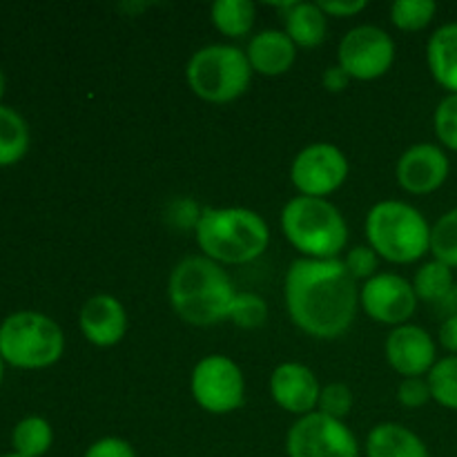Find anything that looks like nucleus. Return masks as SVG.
Here are the masks:
<instances>
[{"instance_id": "f257e3e1", "label": "nucleus", "mask_w": 457, "mask_h": 457, "mask_svg": "<svg viewBox=\"0 0 457 457\" xmlns=\"http://www.w3.org/2000/svg\"><path fill=\"white\" fill-rule=\"evenodd\" d=\"M284 302L290 321L315 339H337L360 311V286L342 257L295 259L284 279Z\"/></svg>"}, {"instance_id": "f03ea898", "label": "nucleus", "mask_w": 457, "mask_h": 457, "mask_svg": "<svg viewBox=\"0 0 457 457\" xmlns=\"http://www.w3.org/2000/svg\"><path fill=\"white\" fill-rule=\"evenodd\" d=\"M239 290L228 270L204 254H190L172 268L168 302L174 315L196 328H210L230 320Z\"/></svg>"}, {"instance_id": "7ed1b4c3", "label": "nucleus", "mask_w": 457, "mask_h": 457, "mask_svg": "<svg viewBox=\"0 0 457 457\" xmlns=\"http://www.w3.org/2000/svg\"><path fill=\"white\" fill-rule=\"evenodd\" d=\"M196 244L201 254L219 266H244L263 257L270 245L266 219L250 208H204L196 223Z\"/></svg>"}, {"instance_id": "20e7f679", "label": "nucleus", "mask_w": 457, "mask_h": 457, "mask_svg": "<svg viewBox=\"0 0 457 457\" xmlns=\"http://www.w3.org/2000/svg\"><path fill=\"white\" fill-rule=\"evenodd\" d=\"M281 232L303 259H339L348 245V223L328 199L293 196L281 210Z\"/></svg>"}, {"instance_id": "39448f33", "label": "nucleus", "mask_w": 457, "mask_h": 457, "mask_svg": "<svg viewBox=\"0 0 457 457\" xmlns=\"http://www.w3.org/2000/svg\"><path fill=\"white\" fill-rule=\"evenodd\" d=\"M364 232L370 248L388 263L409 266L431 253V223L406 201L375 204L366 214Z\"/></svg>"}, {"instance_id": "423d86ee", "label": "nucleus", "mask_w": 457, "mask_h": 457, "mask_svg": "<svg viewBox=\"0 0 457 457\" xmlns=\"http://www.w3.org/2000/svg\"><path fill=\"white\" fill-rule=\"evenodd\" d=\"M245 49L230 43H214L196 49L186 65L187 87L196 98L214 105H226L248 92L253 83Z\"/></svg>"}, {"instance_id": "0eeeda50", "label": "nucleus", "mask_w": 457, "mask_h": 457, "mask_svg": "<svg viewBox=\"0 0 457 457\" xmlns=\"http://www.w3.org/2000/svg\"><path fill=\"white\" fill-rule=\"evenodd\" d=\"M62 353V328L43 312H13L0 324V357L13 369H49L61 360Z\"/></svg>"}, {"instance_id": "6e6552de", "label": "nucleus", "mask_w": 457, "mask_h": 457, "mask_svg": "<svg viewBox=\"0 0 457 457\" xmlns=\"http://www.w3.org/2000/svg\"><path fill=\"white\" fill-rule=\"evenodd\" d=\"M190 393L210 415H230L245 404V375L228 355H205L190 375Z\"/></svg>"}, {"instance_id": "1a4fd4ad", "label": "nucleus", "mask_w": 457, "mask_h": 457, "mask_svg": "<svg viewBox=\"0 0 457 457\" xmlns=\"http://www.w3.org/2000/svg\"><path fill=\"white\" fill-rule=\"evenodd\" d=\"M288 457H360V442L342 420L308 413L295 420L286 436Z\"/></svg>"}, {"instance_id": "9d476101", "label": "nucleus", "mask_w": 457, "mask_h": 457, "mask_svg": "<svg viewBox=\"0 0 457 457\" xmlns=\"http://www.w3.org/2000/svg\"><path fill=\"white\" fill-rule=\"evenodd\" d=\"M395 62V40L378 25H357L346 31L337 47V65L353 80H378Z\"/></svg>"}, {"instance_id": "9b49d317", "label": "nucleus", "mask_w": 457, "mask_h": 457, "mask_svg": "<svg viewBox=\"0 0 457 457\" xmlns=\"http://www.w3.org/2000/svg\"><path fill=\"white\" fill-rule=\"evenodd\" d=\"M351 174L346 154L333 143H311L290 163V181L302 196L326 199L346 183Z\"/></svg>"}, {"instance_id": "f8f14e48", "label": "nucleus", "mask_w": 457, "mask_h": 457, "mask_svg": "<svg viewBox=\"0 0 457 457\" xmlns=\"http://www.w3.org/2000/svg\"><path fill=\"white\" fill-rule=\"evenodd\" d=\"M418 303L413 281L397 272H378L373 279L360 286V308L382 326L397 328L409 324L418 311Z\"/></svg>"}, {"instance_id": "ddd939ff", "label": "nucleus", "mask_w": 457, "mask_h": 457, "mask_svg": "<svg viewBox=\"0 0 457 457\" xmlns=\"http://www.w3.org/2000/svg\"><path fill=\"white\" fill-rule=\"evenodd\" d=\"M451 174L446 150L437 143H415L402 152L395 165V179L404 192L427 196L440 190Z\"/></svg>"}, {"instance_id": "4468645a", "label": "nucleus", "mask_w": 457, "mask_h": 457, "mask_svg": "<svg viewBox=\"0 0 457 457\" xmlns=\"http://www.w3.org/2000/svg\"><path fill=\"white\" fill-rule=\"evenodd\" d=\"M384 355H386L388 366L406 378H427L436 366L437 346L436 339L431 337L427 328L418 324H404L391 328L386 344H384Z\"/></svg>"}, {"instance_id": "2eb2a0df", "label": "nucleus", "mask_w": 457, "mask_h": 457, "mask_svg": "<svg viewBox=\"0 0 457 457\" xmlns=\"http://www.w3.org/2000/svg\"><path fill=\"white\" fill-rule=\"evenodd\" d=\"M270 395L281 411L303 418L320 406L321 386L312 369L299 361H284L270 375Z\"/></svg>"}, {"instance_id": "dca6fc26", "label": "nucleus", "mask_w": 457, "mask_h": 457, "mask_svg": "<svg viewBox=\"0 0 457 457\" xmlns=\"http://www.w3.org/2000/svg\"><path fill=\"white\" fill-rule=\"evenodd\" d=\"M128 324V311L114 295H94L79 312L80 333L96 348H112L123 342Z\"/></svg>"}, {"instance_id": "f3484780", "label": "nucleus", "mask_w": 457, "mask_h": 457, "mask_svg": "<svg viewBox=\"0 0 457 457\" xmlns=\"http://www.w3.org/2000/svg\"><path fill=\"white\" fill-rule=\"evenodd\" d=\"M250 67L254 74L277 79L290 71L297 61V45L288 38L284 29H263L250 38L245 47Z\"/></svg>"}, {"instance_id": "a211bd4d", "label": "nucleus", "mask_w": 457, "mask_h": 457, "mask_svg": "<svg viewBox=\"0 0 457 457\" xmlns=\"http://www.w3.org/2000/svg\"><path fill=\"white\" fill-rule=\"evenodd\" d=\"M281 12L284 31L297 45V49L320 47L328 34V16L317 3H284L275 4Z\"/></svg>"}, {"instance_id": "6ab92c4d", "label": "nucleus", "mask_w": 457, "mask_h": 457, "mask_svg": "<svg viewBox=\"0 0 457 457\" xmlns=\"http://www.w3.org/2000/svg\"><path fill=\"white\" fill-rule=\"evenodd\" d=\"M364 453L366 457H431L427 442L397 422H382L370 428Z\"/></svg>"}, {"instance_id": "aec40b11", "label": "nucleus", "mask_w": 457, "mask_h": 457, "mask_svg": "<svg viewBox=\"0 0 457 457\" xmlns=\"http://www.w3.org/2000/svg\"><path fill=\"white\" fill-rule=\"evenodd\" d=\"M427 65L446 94H457V22H446L433 31L427 43Z\"/></svg>"}, {"instance_id": "412c9836", "label": "nucleus", "mask_w": 457, "mask_h": 457, "mask_svg": "<svg viewBox=\"0 0 457 457\" xmlns=\"http://www.w3.org/2000/svg\"><path fill=\"white\" fill-rule=\"evenodd\" d=\"M210 21L226 38H245L257 21V4L253 0H217L210 7Z\"/></svg>"}, {"instance_id": "4be33fe9", "label": "nucleus", "mask_w": 457, "mask_h": 457, "mask_svg": "<svg viewBox=\"0 0 457 457\" xmlns=\"http://www.w3.org/2000/svg\"><path fill=\"white\" fill-rule=\"evenodd\" d=\"M413 288L420 302L445 306L455 295L453 270L437 259L422 263L413 277Z\"/></svg>"}, {"instance_id": "5701e85b", "label": "nucleus", "mask_w": 457, "mask_h": 457, "mask_svg": "<svg viewBox=\"0 0 457 457\" xmlns=\"http://www.w3.org/2000/svg\"><path fill=\"white\" fill-rule=\"evenodd\" d=\"M29 150V125L7 105H0V168L16 165Z\"/></svg>"}, {"instance_id": "b1692460", "label": "nucleus", "mask_w": 457, "mask_h": 457, "mask_svg": "<svg viewBox=\"0 0 457 457\" xmlns=\"http://www.w3.org/2000/svg\"><path fill=\"white\" fill-rule=\"evenodd\" d=\"M13 453L22 457H43L54 445L52 424L38 415L21 420L12 433Z\"/></svg>"}, {"instance_id": "393cba45", "label": "nucleus", "mask_w": 457, "mask_h": 457, "mask_svg": "<svg viewBox=\"0 0 457 457\" xmlns=\"http://www.w3.org/2000/svg\"><path fill=\"white\" fill-rule=\"evenodd\" d=\"M433 402L449 411H457V355L440 357L427 375Z\"/></svg>"}, {"instance_id": "a878e982", "label": "nucleus", "mask_w": 457, "mask_h": 457, "mask_svg": "<svg viewBox=\"0 0 457 457\" xmlns=\"http://www.w3.org/2000/svg\"><path fill=\"white\" fill-rule=\"evenodd\" d=\"M431 254L451 270L457 268V205L431 226Z\"/></svg>"}, {"instance_id": "bb28decb", "label": "nucleus", "mask_w": 457, "mask_h": 457, "mask_svg": "<svg viewBox=\"0 0 457 457\" xmlns=\"http://www.w3.org/2000/svg\"><path fill=\"white\" fill-rule=\"evenodd\" d=\"M437 4L433 0H395L391 4V22L400 31H422L433 22Z\"/></svg>"}, {"instance_id": "cd10ccee", "label": "nucleus", "mask_w": 457, "mask_h": 457, "mask_svg": "<svg viewBox=\"0 0 457 457\" xmlns=\"http://www.w3.org/2000/svg\"><path fill=\"white\" fill-rule=\"evenodd\" d=\"M230 321L237 328L257 330L268 321V303L257 293H237L230 311Z\"/></svg>"}, {"instance_id": "c85d7f7f", "label": "nucleus", "mask_w": 457, "mask_h": 457, "mask_svg": "<svg viewBox=\"0 0 457 457\" xmlns=\"http://www.w3.org/2000/svg\"><path fill=\"white\" fill-rule=\"evenodd\" d=\"M433 129L445 150L457 152V94H446L433 114Z\"/></svg>"}, {"instance_id": "c756f323", "label": "nucleus", "mask_w": 457, "mask_h": 457, "mask_svg": "<svg viewBox=\"0 0 457 457\" xmlns=\"http://www.w3.org/2000/svg\"><path fill=\"white\" fill-rule=\"evenodd\" d=\"M353 406H355V395H353V388L344 382H333L321 386L320 395V406L317 411L328 418L335 420H346L351 415Z\"/></svg>"}, {"instance_id": "7c9ffc66", "label": "nucleus", "mask_w": 457, "mask_h": 457, "mask_svg": "<svg viewBox=\"0 0 457 457\" xmlns=\"http://www.w3.org/2000/svg\"><path fill=\"white\" fill-rule=\"evenodd\" d=\"M344 266L351 272V277L355 281H369L378 275L379 268V257L369 244L366 245H353L348 248V253L342 257Z\"/></svg>"}, {"instance_id": "2f4dec72", "label": "nucleus", "mask_w": 457, "mask_h": 457, "mask_svg": "<svg viewBox=\"0 0 457 457\" xmlns=\"http://www.w3.org/2000/svg\"><path fill=\"white\" fill-rule=\"evenodd\" d=\"M431 388H428L427 378H406L402 379L400 386H397V402H400L404 409H422L431 402Z\"/></svg>"}, {"instance_id": "473e14b6", "label": "nucleus", "mask_w": 457, "mask_h": 457, "mask_svg": "<svg viewBox=\"0 0 457 457\" xmlns=\"http://www.w3.org/2000/svg\"><path fill=\"white\" fill-rule=\"evenodd\" d=\"M83 457H137V451L128 440L116 436L101 437V440L92 442L85 451Z\"/></svg>"}, {"instance_id": "72a5a7b5", "label": "nucleus", "mask_w": 457, "mask_h": 457, "mask_svg": "<svg viewBox=\"0 0 457 457\" xmlns=\"http://www.w3.org/2000/svg\"><path fill=\"white\" fill-rule=\"evenodd\" d=\"M174 214V226L181 228V230H187V228H195L196 230V223H199L201 214H204V210L199 208V205L195 204V201L190 199H179L177 204L172 205V212Z\"/></svg>"}, {"instance_id": "f704fd0d", "label": "nucleus", "mask_w": 457, "mask_h": 457, "mask_svg": "<svg viewBox=\"0 0 457 457\" xmlns=\"http://www.w3.org/2000/svg\"><path fill=\"white\" fill-rule=\"evenodd\" d=\"M317 4L328 18H353L369 7L366 0H326V3Z\"/></svg>"}, {"instance_id": "c9c22d12", "label": "nucleus", "mask_w": 457, "mask_h": 457, "mask_svg": "<svg viewBox=\"0 0 457 457\" xmlns=\"http://www.w3.org/2000/svg\"><path fill=\"white\" fill-rule=\"evenodd\" d=\"M351 80H353L351 76H348L346 71H344L342 67L337 65V62H335V65H330V67H326L324 76H321V85H324L326 92H330V94L344 92V89L351 85Z\"/></svg>"}, {"instance_id": "e433bc0d", "label": "nucleus", "mask_w": 457, "mask_h": 457, "mask_svg": "<svg viewBox=\"0 0 457 457\" xmlns=\"http://www.w3.org/2000/svg\"><path fill=\"white\" fill-rule=\"evenodd\" d=\"M437 339H440V346L445 348L449 355H457V312L442 321Z\"/></svg>"}, {"instance_id": "4c0bfd02", "label": "nucleus", "mask_w": 457, "mask_h": 457, "mask_svg": "<svg viewBox=\"0 0 457 457\" xmlns=\"http://www.w3.org/2000/svg\"><path fill=\"white\" fill-rule=\"evenodd\" d=\"M4 87H7V80H4L3 70H0V101H3V96H4Z\"/></svg>"}, {"instance_id": "58836bf2", "label": "nucleus", "mask_w": 457, "mask_h": 457, "mask_svg": "<svg viewBox=\"0 0 457 457\" xmlns=\"http://www.w3.org/2000/svg\"><path fill=\"white\" fill-rule=\"evenodd\" d=\"M3 378H4V360L0 357V384H3Z\"/></svg>"}, {"instance_id": "ea45409f", "label": "nucleus", "mask_w": 457, "mask_h": 457, "mask_svg": "<svg viewBox=\"0 0 457 457\" xmlns=\"http://www.w3.org/2000/svg\"><path fill=\"white\" fill-rule=\"evenodd\" d=\"M0 457H22V455H18V453H9V455H0Z\"/></svg>"}]
</instances>
